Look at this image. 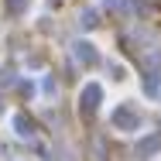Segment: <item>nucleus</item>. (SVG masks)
<instances>
[{
	"label": "nucleus",
	"instance_id": "f257e3e1",
	"mask_svg": "<svg viewBox=\"0 0 161 161\" xmlns=\"http://www.w3.org/2000/svg\"><path fill=\"white\" fill-rule=\"evenodd\" d=\"M113 124H117L120 130H137L141 117H137L134 110H127V106H124V110H117V113H113Z\"/></svg>",
	"mask_w": 161,
	"mask_h": 161
},
{
	"label": "nucleus",
	"instance_id": "f03ea898",
	"mask_svg": "<svg viewBox=\"0 0 161 161\" xmlns=\"http://www.w3.org/2000/svg\"><path fill=\"white\" fill-rule=\"evenodd\" d=\"M158 147H161V137H147V141H141V144H137L134 158H137V161H147L154 151H158Z\"/></svg>",
	"mask_w": 161,
	"mask_h": 161
},
{
	"label": "nucleus",
	"instance_id": "7ed1b4c3",
	"mask_svg": "<svg viewBox=\"0 0 161 161\" xmlns=\"http://www.w3.org/2000/svg\"><path fill=\"white\" fill-rule=\"evenodd\" d=\"M96 99H99V89L89 86V89H86V110H96Z\"/></svg>",
	"mask_w": 161,
	"mask_h": 161
}]
</instances>
